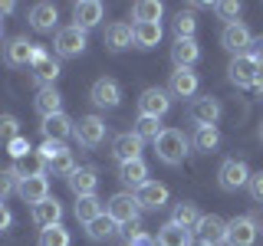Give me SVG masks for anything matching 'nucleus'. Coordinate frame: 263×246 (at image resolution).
Segmentation results:
<instances>
[{
	"instance_id": "obj_1",
	"label": "nucleus",
	"mask_w": 263,
	"mask_h": 246,
	"mask_svg": "<svg viewBox=\"0 0 263 246\" xmlns=\"http://www.w3.org/2000/svg\"><path fill=\"white\" fill-rule=\"evenodd\" d=\"M155 154H158V161L171 164V168H178V164L184 161V154H187V138H184V131H181V128H164L161 138L155 141Z\"/></svg>"
},
{
	"instance_id": "obj_47",
	"label": "nucleus",
	"mask_w": 263,
	"mask_h": 246,
	"mask_svg": "<svg viewBox=\"0 0 263 246\" xmlns=\"http://www.w3.org/2000/svg\"><path fill=\"white\" fill-rule=\"evenodd\" d=\"M128 246H158V243H155V240H152V236H148V233H142V230H138V233H132Z\"/></svg>"
},
{
	"instance_id": "obj_3",
	"label": "nucleus",
	"mask_w": 263,
	"mask_h": 246,
	"mask_svg": "<svg viewBox=\"0 0 263 246\" xmlns=\"http://www.w3.org/2000/svg\"><path fill=\"white\" fill-rule=\"evenodd\" d=\"M56 53L66 56V59H76V56L86 53V30H79V27H63V30H56Z\"/></svg>"
},
{
	"instance_id": "obj_51",
	"label": "nucleus",
	"mask_w": 263,
	"mask_h": 246,
	"mask_svg": "<svg viewBox=\"0 0 263 246\" xmlns=\"http://www.w3.org/2000/svg\"><path fill=\"white\" fill-rule=\"evenodd\" d=\"M260 141H263V125H260Z\"/></svg>"
},
{
	"instance_id": "obj_10",
	"label": "nucleus",
	"mask_w": 263,
	"mask_h": 246,
	"mask_svg": "<svg viewBox=\"0 0 263 246\" xmlns=\"http://www.w3.org/2000/svg\"><path fill=\"white\" fill-rule=\"evenodd\" d=\"M187 115H191V121H194L197 128L217 125V118H220V102H217V98H211V95H201V98H194V102H191Z\"/></svg>"
},
{
	"instance_id": "obj_53",
	"label": "nucleus",
	"mask_w": 263,
	"mask_h": 246,
	"mask_svg": "<svg viewBox=\"0 0 263 246\" xmlns=\"http://www.w3.org/2000/svg\"><path fill=\"white\" fill-rule=\"evenodd\" d=\"M201 246H204V243H201Z\"/></svg>"
},
{
	"instance_id": "obj_4",
	"label": "nucleus",
	"mask_w": 263,
	"mask_h": 246,
	"mask_svg": "<svg viewBox=\"0 0 263 246\" xmlns=\"http://www.w3.org/2000/svg\"><path fill=\"white\" fill-rule=\"evenodd\" d=\"M217 180H220L224 191H240V187L250 184V168H247V161H240V158H230V161L220 164Z\"/></svg>"
},
{
	"instance_id": "obj_48",
	"label": "nucleus",
	"mask_w": 263,
	"mask_h": 246,
	"mask_svg": "<svg viewBox=\"0 0 263 246\" xmlns=\"http://www.w3.org/2000/svg\"><path fill=\"white\" fill-rule=\"evenodd\" d=\"M10 210H7V207H0V230H7V227H10Z\"/></svg>"
},
{
	"instance_id": "obj_26",
	"label": "nucleus",
	"mask_w": 263,
	"mask_h": 246,
	"mask_svg": "<svg viewBox=\"0 0 263 246\" xmlns=\"http://www.w3.org/2000/svg\"><path fill=\"white\" fill-rule=\"evenodd\" d=\"M13 174L20 177V180H27V177H43V174H46V161L40 158L36 151H30L27 158H16V161H13Z\"/></svg>"
},
{
	"instance_id": "obj_30",
	"label": "nucleus",
	"mask_w": 263,
	"mask_h": 246,
	"mask_svg": "<svg viewBox=\"0 0 263 246\" xmlns=\"http://www.w3.org/2000/svg\"><path fill=\"white\" fill-rule=\"evenodd\" d=\"M36 112L43 115V118H49V115H60V105H63V95L56 92L53 86H46V89H40L36 92Z\"/></svg>"
},
{
	"instance_id": "obj_42",
	"label": "nucleus",
	"mask_w": 263,
	"mask_h": 246,
	"mask_svg": "<svg viewBox=\"0 0 263 246\" xmlns=\"http://www.w3.org/2000/svg\"><path fill=\"white\" fill-rule=\"evenodd\" d=\"M63 151H66V145H63V141H43V145L36 148V154H40V158H43L46 164L53 161L56 154H63Z\"/></svg>"
},
{
	"instance_id": "obj_49",
	"label": "nucleus",
	"mask_w": 263,
	"mask_h": 246,
	"mask_svg": "<svg viewBox=\"0 0 263 246\" xmlns=\"http://www.w3.org/2000/svg\"><path fill=\"white\" fill-rule=\"evenodd\" d=\"M13 10H16L13 0H4V4H0V16H7V13H13Z\"/></svg>"
},
{
	"instance_id": "obj_41",
	"label": "nucleus",
	"mask_w": 263,
	"mask_h": 246,
	"mask_svg": "<svg viewBox=\"0 0 263 246\" xmlns=\"http://www.w3.org/2000/svg\"><path fill=\"white\" fill-rule=\"evenodd\" d=\"M16 187H20V177L13 174V168H4V171H0V200H4V197H10Z\"/></svg>"
},
{
	"instance_id": "obj_16",
	"label": "nucleus",
	"mask_w": 263,
	"mask_h": 246,
	"mask_svg": "<svg viewBox=\"0 0 263 246\" xmlns=\"http://www.w3.org/2000/svg\"><path fill=\"white\" fill-rule=\"evenodd\" d=\"M142 138L135 135V131H125V135H119L112 141V154L119 158V164H125V161H138L142 158Z\"/></svg>"
},
{
	"instance_id": "obj_23",
	"label": "nucleus",
	"mask_w": 263,
	"mask_h": 246,
	"mask_svg": "<svg viewBox=\"0 0 263 246\" xmlns=\"http://www.w3.org/2000/svg\"><path fill=\"white\" fill-rule=\"evenodd\" d=\"M135 43V27L132 23H112L109 30H105V46L112 49V53H122V49H128Z\"/></svg>"
},
{
	"instance_id": "obj_2",
	"label": "nucleus",
	"mask_w": 263,
	"mask_h": 246,
	"mask_svg": "<svg viewBox=\"0 0 263 246\" xmlns=\"http://www.w3.org/2000/svg\"><path fill=\"white\" fill-rule=\"evenodd\" d=\"M138 200H135V194H115L109 197V203H105V213L115 220L119 227H132V223H138Z\"/></svg>"
},
{
	"instance_id": "obj_29",
	"label": "nucleus",
	"mask_w": 263,
	"mask_h": 246,
	"mask_svg": "<svg viewBox=\"0 0 263 246\" xmlns=\"http://www.w3.org/2000/svg\"><path fill=\"white\" fill-rule=\"evenodd\" d=\"M119 177H122V184H128V187H135V191H138V187L148 180V164L142 158H138V161H125L119 168Z\"/></svg>"
},
{
	"instance_id": "obj_17",
	"label": "nucleus",
	"mask_w": 263,
	"mask_h": 246,
	"mask_svg": "<svg viewBox=\"0 0 263 246\" xmlns=\"http://www.w3.org/2000/svg\"><path fill=\"white\" fill-rule=\"evenodd\" d=\"M66 180H69V191L76 197H92L99 187V171L96 168H76Z\"/></svg>"
},
{
	"instance_id": "obj_28",
	"label": "nucleus",
	"mask_w": 263,
	"mask_h": 246,
	"mask_svg": "<svg viewBox=\"0 0 263 246\" xmlns=\"http://www.w3.org/2000/svg\"><path fill=\"white\" fill-rule=\"evenodd\" d=\"M72 213H76V220H79V223H92V220L96 217H102V200H99V197L92 194V197H76V207H72Z\"/></svg>"
},
{
	"instance_id": "obj_19",
	"label": "nucleus",
	"mask_w": 263,
	"mask_h": 246,
	"mask_svg": "<svg viewBox=\"0 0 263 246\" xmlns=\"http://www.w3.org/2000/svg\"><path fill=\"white\" fill-rule=\"evenodd\" d=\"M16 194H20V200L23 203H43L46 197H49V180L46 174L43 177H27V180H20V187H16Z\"/></svg>"
},
{
	"instance_id": "obj_37",
	"label": "nucleus",
	"mask_w": 263,
	"mask_h": 246,
	"mask_svg": "<svg viewBox=\"0 0 263 246\" xmlns=\"http://www.w3.org/2000/svg\"><path fill=\"white\" fill-rule=\"evenodd\" d=\"M217 145H220L217 125H208V128H197L194 131V148H197V151H214Z\"/></svg>"
},
{
	"instance_id": "obj_39",
	"label": "nucleus",
	"mask_w": 263,
	"mask_h": 246,
	"mask_svg": "<svg viewBox=\"0 0 263 246\" xmlns=\"http://www.w3.org/2000/svg\"><path fill=\"white\" fill-rule=\"evenodd\" d=\"M40 246H69V230H66L63 223L46 227L43 233H40Z\"/></svg>"
},
{
	"instance_id": "obj_9",
	"label": "nucleus",
	"mask_w": 263,
	"mask_h": 246,
	"mask_svg": "<svg viewBox=\"0 0 263 246\" xmlns=\"http://www.w3.org/2000/svg\"><path fill=\"white\" fill-rule=\"evenodd\" d=\"M30 72H33V79L40 82V86H53L56 76H60V63L53 59V56L46 53V49H40L36 46V53H33V63H30Z\"/></svg>"
},
{
	"instance_id": "obj_13",
	"label": "nucleus",
	"mask_w": 263,
	"mask_h": 246,
	"mask_svg": "<svg viewBox=\"0 0 263 246\" xmlns=\"http://www.w3.org/2000/svg\"><path fill=\"white\" fill-rule=\"evenodd\" d=\"M135 200H138L142 210H161L164 203H168V187L158 184V180H145L135 191Z\"/></svg>"
},
{
	"instance_id": "obj_20",
	"label": "nucleus",
	"mask_w": 263,
	"mask_h": 246,
	"mask_svg": "<svg viewBox=\"0 0 263 246\" xmlns=\"http://www.w3.org/2000/svg\"><path fill=\"white\" fill-rule=\"evenodd\" d=\"M56 20H60V10H56V4H33V7H30V27L36 30V33L56 30Z\"/></svg>"
},
{
	"instance_id": "obj_21",
	"label": "nucleus",
	"mask_w": 263,
	"mask_h": 246,
	"mask_svg": "<svg viewBox=\"0 0 263 246\" xmlns=\"http://www.w3.org/2000/svg\"><path fill=\"white\" fill-rule=\"evenodd\" d=\"M197 92V76L191 69H175L171 72V82H168V95L175 98H194Z\"/></svg>"
},
{
	"instance_id": "obj_33",
	"label": "nucleus",
	"mask_w": 263,
	"mask_h": 246,
	"mask_svg": "<svg viewBox=\"0 0 263 246\" xmlns=\"http://www.w3.org/2000/svg\"><path fill=\"white\" fill-rule=\"evenodd\" d=\"M89 240H112L115 233H119V223L109 217V213H102V217H96L92 223H89Z\"/></svg>"
},
{
	"instance_id": "obj_25",
	"label": "nucleus",
	"mask_w": 263,
	"mask_h": 246,
	"mask_svg": "<svg viewBox=\"0 0 263 246\" xmlns=\"http://www.w3.org/2000/svg\"><path fill=\"white\" fill-rule=\"evenodd\" d=\"M197 56H201V49H197L194 39H175V46H171V59H175L178 69H191Z\"/></svg>"
},
{
	"instance_id": "obj_46",
	"label": "nucleus",
	"mask_w": 263,
	"mask_h": 246,
	"mask_svg": "<svg viewBox=\"0 0 263 246\" xmlns=\"http://www.w3.org/2000/svg\"><path fill=\"white\" fill-rule=\"evenodd\" d=\"M30 151H33V148H30L27 141H23V138H16V141L10 145V158H13V161H16V158H27Z\"/></svg>"
},
{
	"instance_id": "obj_27",
	"label": "nucleus",
	"mask_w": 263,
	"mask_h": 246,
	"mask_svg": "<svg viewBox=\"0 0 263 246\" xmlns=\"http://www.w3.org/2000/svg\"><path fill=\"white\" fill-rule=\"evenodd\" d=\"M158 246H191V230H184V227H178L175 220L171 223H164L158 230V240H155Z\"/></svg>"
},
{
	"instance_id": "obj_24",
	"label": "nucleus",
	"mask_w": 263,
	"mask_h": 246,
	"mask_svg": "<svg viewBox=\"0 0 263 246\" xmlns=\"http://www.w3.org/2000/svg\"><path fill=\"white\" fill-rule=\"evenodd\" d=\"M72 128H76V125H72L63 112L60 115H49V118H43V125H40V131H43L46 141H66V138L72 135Z\"/></svg>"
},
{
	"instance_id": "obj_5",
	"label": "nucleus",
	"mask_w": 263,
	"mask_h": 246,
	"mask_svg": "<svg viewBox=\"0 0 263 246\" xmlns=\"http://www.w3.org/2000/svg\"><path fill=\"white\" fill-rule=\"evenodd\" d=\"M72 135H76V141L82 148H99L105 141V121L99 118V115H86V118H79V125L72 128Z\"/></svg>"
},
{
	"instance_id": "obj_18",
	"label": "nucleus",
	"mask_w": 263,
	"mask_h": 246,
	"mask_svg": "<svg viewBox=\"0 0 263 246\" xmlns=\"http://www.w3.org/2000/svg\"><path fill=\"white\" fill-rule=\"evenodd\" d=\"M197 236H201V243L204 246H217V243H224L227 240V220H220V217H204L201 223H197V230H194Z\"/></svg>"
},
{
	"instance_id": "obj_45",
	"label": "nucleus",
	"mask_w": 263,
	"mask_h": 246,
	"mask_svg": "<svg viewBox=\"0 0 263 246\" xmlns=\"http://www.w3.org/2000/svg\"><path fill=\"white\" fill-rule=\"evenodd\" d=\"M250 197L253 200H263V171H257V174H250Z\"/></svg>"
},
{
	"instance_id": "obj_15",
	"label": "nucleus",
	"mask_w": 263,
	"mask_h": 246,
	"mask_svg": "<svg viewBox=\"0 0 263 246\" xmlns=\"http://www.w3.org/2000/svg\"><path fill=\"white\" fill-rule=\"evenodd\" d=\"M33 53H36V43H30L27 36H13L10 43L4 46V59L7 66H30Z\"/></svg>"
},
{
	"instance_id": "obj_31",
	"label": "nucleus",
	"mask_w": 263,
	"mask_h": 246,
	"mask_svg": "<svg viewBox=\"0 0 263 246\" xmlns=\"http://www.w3.org/2000/svg\"><path fill=\"white\" fill-rule=\"evenodd\" d=\"M161 43V23H135V46L155 49Z\"/></svg>"
},
{
	"instance_id": "obj_7",
	"label": "nucleus",
	"mask_w": 263,
	"mask_h": 246,
	"mask_svg": "<svg viewBox=\"0 0 263 246\" xmlns=\"http://www.w3.org/2000/svg\"><path fill=\"white\" fill-rule=\"evenodd\" d=\"M168 109H171L168 89H145L142 98H138V112H142L145 118H158L161 121V115H168Z\"/></svg>"
},
{
	"instance_id": "obj_40",
	"label": "nucleus",
	"mask_w": 263,
	"mask_h": 246,
	"mask_svg": "<svg viewBox=\"0 0 263 246\" xmlns=\"http://www.w3.org/2000/svg\"><path fill=\"white\" fill-rule=\"evenodd\" d=\"M194 30H197L194 13L181 10V13L175 16V36H178V39H194Z\"/></svg>"
},
{
	"instance_id": "obj_6",
	"label": "nucleus",
	"mask_w": 263,
	"mask_h": 246,
	"mask_svg": "<svg viewBox=\"0 0 263 246\" xmlns=\"http://www.w3.org/2000/svg\"><path fill=\"white\" fill-rule=\"evenodd\" d=\"M227 76H230V82H234V86H240V89H253V82H257V76H260V66L243 53V56H234V59H230Z\"/></svg>"
},
{
	"instance_id": "obj_32",
	"label": "nucleus",
	"mask_w": 263,
	"mask_h": 246,
	"mask_svg": "<svg viewBox=\"0 0 263 246\" xmlns=\"http://www.w3.org/2000/svg\"><path fill=\"white\" fill-rule=\"evenodd\" d=\"M164 13V7L158 0H138L135 7H132V16H135V23H158Z\"/></svg>"
},
{
	"instance_id": "obj_38",
	"label": "nucleus",
	"mask_w": 263,
	"mask_h": 246,
	"mask_svg": "<svg viewBox=\"0 0 263 246\" xmlns=\"http://www.w3.org/2000/svg\"><path fill=\"white\" fill-rule=\"evenodd\" d=\"M20 138V121L16 115H0V148H10Z\"/></svg>"
},
{
	"instance_id": "obj_22",
	"label": "nucleus",
	"mask_w": 263,
	"mask_h": 246,
	"mask_svg": "<svg viewBox=\"0 0 263 246\" xmlns=\"http://www.w3.org/2000/svg\"><path fill=\"white\" fill-rule=\"evenodd\" d=\"M63 220V203L56 200V197H46L43 203H36V207H33V223L36 227H56Z\"/></svg>"
},
{
	"instance_id": "obj_12",
	"label": "nucleus",
	"mask_w": 263,
	"mask_h": 246,
	"mask_svg": "<svg viewBox=\"0 0 263 246\" xmlns=\"http://www.w3.org/2000/svg\"><path fill=\"white\" fill-rule=\"evenodd\" d=\"M220 43H224V49H230L234 56H243L247 49H250V43H253V36H250V30L243 27V23H227L224 27V33H220Z\"/></svg>"
},
{
	"instance_id": "obj_50",
	"label": "nucleus",
	"mask_w": 263,
	"mask_h": 246,
	"mask_svg": "<svg viewBox=\"0 0 263 246\" xmlns=\"http://www.w3.org/2000/svg\"><path fill=\"white\" fill-rule=\"evenodd\" d=\"M0 39H4V20H0Z\"/></svg>"
},
{
	"instance_id": "obj_34",
	"label": "nucleus",
	"mask_w": 263,
	"mask_h": 246,
	"mask_svg": "<svg viewBox=\"0 0 263 246\" xmlns=\"http://www.w3.org/2000/svg\"><path fill=\"white\" fill-rule=\"evenodd\" d=\"M201 220H204V213L197 210L194 203H178V207H175V223L184 227V230H191V233L197 230V223H201Z\"/></svg>"
},
{
	"instance_id": "obj_52",
	"label": "nucleus",
	"mask_w": 263,
	"mask_h": 246,
	"mask_svg": "<svg viewBox=\"0 0 263 246\" xmlns=\"http://www.w3.org/2000/svg\"><path fill=\"white\" fill-rule=\"evenodd\" d=\"M0 207H4V200H0Z\"/></svg>"
},
{
	"instance_id": "obj_36",
	"label": "nucleus",
	"mask_w": 263,
	"mask_h": 246,
	"mask_svg": "<svg viewBox=\"0 0 263 246\" xmlns=\"http://www.w3.org/2000/svg\"><path fill=\"white\" fill-rule=\"evenodd\" d=\"M161 125H158V118H145V115H138V121H135V135L138 138H142V141H158V138H161Z\"/></svg>"
},
{
	"instance_id": "obj_43",
	"label": "nucleus",
	"mask_w": 263,
	"mask_h": 246,
	"mask_svg": "<svg viewBox=\"0 0 263 246\" xmlns=\"http://www.w3.org/2000/svg\"><path fill=\"white\" fill-rule=\"evenodd\" d=\"M214 10H217L220 16H227V20L234 23V16L240 13V4H234V0H224V4H214Z\"/></svg>"
},
{
	"instance_id": "obj_14",
	"label": "nucleus",
	"mask_w": 263,
	"mask_h": 246,
	"mask_svg": "<svg viewBox=\"0 0 263 246\" xmlns=\"http://www.w3.org/2000/svg\"><path fill=\"white\" fill-rule=\"evenodd\" d=\"M89 98L99 105V109H115L119 105V98H122V86L115 79H96L92 82V92H89Z\"/></svg>"
},
{
	"instance_id": "obj_11",
	"label": "nucleus",
	"mask_w": 263,
	"mask_h": 246,
	"mask_svg": "<svg viewBox=\"0 0 263 246\" xmlns=\"http://www.w3.org/2000/svg\"><path fill=\"white\" fill-rule=\"evenodd\" d=\"M102 16H105V7L99 0H79V4H72V27H79V30L99 27Z\"/></svg>"
},
{
	"instance_id": "obj_8",
	"label": "nucleus",
	"mask_w": 263,
	"mask_h": 246,
	"mask_svg": "<svg viewBox=\"0 0 263 246\" xmlns=\"http://www.w3.org/2000/svg\"><path fill=\"white\" fill-rule=\"evenodd\" d=\"M257 233H260V230H257V223H253V220L250 217H234V220H230V223H227V246H253V243H257Z\"/></svg>"
},
{
	"instance_id": "obj_35",
	"label": "nucleus",
	"mask_w": 263,
	"mask_h": 246,
	"mask_svg": "<svg viewBox=\"0 0 263 246\" xmlns=\"http://www.w3.org/2000/svg\"><path fill=\"white\" fill-rule=\"evenodd\" d=\"M46 171H49L53 177H69L72 171H76V158H72V151H63V154H56V158L46 164Z\"/></svg>"
},
{
	"instance_id": "obj_44",
	"label": "nucleus",
	"mask_w": 263,
	"mask_h": 246,
	"mask_svg": "<svg viewBox=\"0 0 263 246\" xmlns=\"http://www.w3.org/2000/svg\"><path fill=\"white\" fill-rule=\"evenodd\" d=\"M247 56H250V59L260 66V72H263V36H257V39L250 43V49H247Z\"/></svg>"
}]
</instances>
